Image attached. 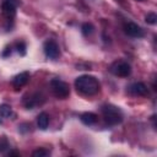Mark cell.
Segmentation results:
<instances>
[{"label": "cell", "mask_w": 157, "mask_h": 157, "mask_svg": "<svg viewBox=\"0 0 157 157\" xmlns=\"http://www.w3.org/2000/svg\"><path fill=\"white\" fill-rule=\"evenodd\" d=\"M43 50H44V54L47 58L49 59H58L59 55H60V49H59V45L55 40L53 39H48L45 43H44V47H43Z\"/></svg>", "instance_id": "5b68a950"}, {"label": "cell", "mask_w": 157, "mask_h": 157, "mask_svg": "<svg viewBox=\"0 0 157 157\" xmlns=\"http://www.w3.org/2000/svg\"><path fill=\"white\" fill-rule=\"evenodd\" d=\"M109 71L118 77H128L131 74V66L124 60H118L109 66Z\"/></svg>", "instance_id": "277c9868"}, {"label": "cell", "mask_w": 157, "mask_h": 157, "mask_svg": "<svg viewBox=\"0 0 157 157\" xmlns=\"http://www.w3.org/2000/svg\"><path fill=\"white\" fill-rule=\"evenodd\" d=\"M7 55H11V47L10 48H6V50L2 53V56H7Z\"/></svg>", "instance_id": "d6986e66"}, {"label": "cell", "mask_w": 157, "mask_h": 157, "mask_svg": "<svg viewBox=\"0 0 157 157\" xmlns=\"http://www.w3.org/2000/svg\"><path fill=\"white\" fill-rule=\"evenodd\" d=\"M29 80V72L28 71H23L20 72L18 75H16L12 80V86L15 90H20L21 87H23Z\"/></svg>", "instance_id": "ba28073f"}, {"label": "cell", "mask_w": 157, "mask_h": 157, "mask_svg": "<svg viewBox=\"0 0 157 157\" xmlns=\"http://www.w3.org/2000/svg\"><path fill=\"white\" fill-rule=\"evenodd\" d=\"M37 98H38V96H31V97L26 98V99L23 101V105H25L27 109H33L36 105H38V104L42 103V102H40L39 99H37Z\"/></svg>", "instance_id": "7c38bea8"}, {"label": "cell", "mask_w": 157, "mask_h": 157, "mask_svg": "<svg viewBox=\"0 0 157 157\" xmlns=\"http://www.w3.org/2000/svg\"><path fill=\"white\" fill-rule=\"evenodd\" d=\"M145 21L148 25H156L157 23V15L155 12H148L145 17Z\"/></svg>", "instance_id": "9a60e30c"}, {"label": "cell", "mask_w": 157, "mask_h": 157, "mask_svg": "<svg viewBox=\"0 0 157 157\" xmlns=\"http://www.w3.org/2000/svg\"><path fill=\"white\" fill-rule=\"evenodd\" d=\"M139 1H142V0H139Z\"/></svg>", "instance_id": "7402d4cb"}, {"label": "cell", "mask_w": 157, "mask_h": 157, "mask_svg": "<svg viewBox=\"0 0 157 157\" xmlns=\"http://www.w3.org/2000/svg\"><path fill=\"white\" fill-rule=\"evenodd\" d=\"M49 155V151L45 150V148H38L36 151L32 152V156L33 157H47Z\"/></svg>", "instance_id": "2e32d148"}, {"label": "cell", "mask_w": 157, "mask_h": 157, "mask_svg": "<svg viewBox=\"0 0 157 157\" xmlns=\"http://www.w3.org/2000/svg\"><path fill=\"white\" fill-rule=\"evenodd\" d=\"M75 88L83 96H94L101 91V83L92 75H81L75 80Z\"/></svg>", "instance_id": "6da1fadb"}, {"label": "cell", "mask_w": 157, "mask_h": 157, "mask_svg": "<svg viewBox=\"0 0 157 157\" xmlns=\"http://www.w3.org/2000/svg\"><path fill=\"white\" fill-rule=\"evenodd\" d=\"M117 1H123V0H117Z\"/></svg>", "instance_id": "44dd1931"}, {"label": "cell", "mask_w": 157, "mask_h": 157, "mask_svg": "<svg viewBox=\"0 0 157 157\" xmlns=\"http://www.w3.org/2000/svg\"><path fill=\"white\" fill-rule=\"evenodd\" d=\"M93 31H94V27H93V25H92V23L85 22V23L81 26V32H82V34H83L85 37L91 36V34L93 33Z\"/></svg>", "instance_id": "4fadbf2b"}, {"label": "cell", "mask_w": 157, "mask_h": 157, "mask_svg": "<svg viewBox=\"0 0 157 157\" xmlns=\"http://www.w3.org/2000/svg\"><path fill=\"white\" fill-rule=\"evenodd\" d=\"M97 119H98V117H97L94 113H92V112H86V113H82V114L80 115V120H81L85 125H88V126L96 124V123H97Z\"/></svg>", "instance_id": "9c48e42d"}, {"label": "cell", "mask_w": 157, "mask_h": 157, "mask_svg": "<svg viewBox=\"0 0 157 157\" xmlns=\"http://www.w3.org/2000/svg\"><path fill=\"white\" fill-rule=\"evenodd\" d=\"M7 155L9 156H20V152L18 151H10Z\"/></svg>", "instance_id": "ffe728a7"}, {"label": "cell", "mask_w": 157, "mask_h": 157, "mask_svg": "<svg viewBox=\"0 0 157 157\" xmlns=\"http://www.w3.org/2000/svg\"><path fill=\"white\" fill-rule=\"evenodd\" d=\"M0 115L2 117V118H12V117H15V113H13V110H12V108H11V105L10 104H6V103H4V104H1L0 105ZM13 119V118H12Z\"/></svg>", "instance_id": "8fae6325"}, {"label": "cell", "mask_w": 157, "mask_h": 157, "mask_svg": "<svg viewBox=\"0 0 157 157\" xmlns=\"http://www.w3.org/2000/svg\"><path fill=\"white\" fill-rule=\"evenodd\" d=\"M101 113H102V117H103L104 121L110 126L119 125L123 121L121 110L118 107L113 105V104H103L101 107Z\"/></svg>", "instance_id": "7a4b0ae2"}, {"label": "cell", "mask_w": 157, "mask_h": 157, "mask_svg": "<svg viewBox=\"0 0 157 157\" xmlns=\"http://www.w3.org/2000/svg\"><path fill=\"white\" fill-rule=\"evenodd\" d=\"M37 125L40 130H45L49 125V115L45 112H42L37 117Z\"/></svg>", "instance_id": "30bf717a"}, {"label": "cell", "mask_w": 157, "mask_h": 157, "mask_svg": "<svg viewBox=\"0 0 157 157\" xmlns=\"http://www.w3.org/2000/svg\"><path fill=\"white\" fill-rule=\"evenodd\" d=\"M10 147V144H9V140L6 139V136H1L0 137V153H4L9 150Z\"/></svg>", "instance_id": "5bb4252c"}, {"label": "cell", "mask_w": 157, "mask_h": 157, "mask_svg": "<svg viewBox=\"0 0 157 157\" xmlns=\"http://www.w3.org/2000/svg\"><path fill=\"white\" fill-rule=\"evenodd\" d=\"M6 1H9V2L13 4L15 6H20V5H21V1H20V0H6Z\"/></svg>", "instance_id": "ac0fdd59"}, {"label": "cell", "mask_w": 157, "mask_h": 157, "mask_svg": "<svg viewBox=\"0 0 157 157\" xmlns=\"http://www.w3.org/2000/svg\"><path fill=\"white\" fill-rule=\"evenodd\" d=\"M50 88L53 94L59 99H65L70 96V86L63 80L53 78L50 81Z\"/></svg>", "instance_id": "3957f363"}, {"label": "cell", "mask_w": 157, "mask_h": 157, "mask_svg": "<svg viewBox=\"0 0 157 157\" xmlns=\"http://www.w3.org/2000/svg\"><path fill=\"white\" fill-rule=\"evenodd\" d=\"M128 92L136 97H146L148 94V88L144 82H134L128 87Z\"/></svg>", "instance_id": "52a82bcc"}, {"label": "cell", "mask_w": 157, "mask_h": 157, "mask_svg": "<svg viewBox=\"0 0 157 157\" xmlns=\"http://www.w3.org/2000/svg\"><path fill=\"white\" fill-rule=\"evenodd\" d=\"M124 32L132 38H141L144 37V29L135 22H126L124 25Z\"/></svg>", "instance_id": "8992f818"}, {"label": "cell", "mask_w": 157, "mask_h": 157, "mask_svg": "<svg viewBox=\"0 0 157 157\" xmlns=\"http://www.w3.org/2000/svg\"><path fill=\"white\" fill-rule=\"evenodd\" d=\"M16 50L20 55H26V43L25 42H18L16 43Z\"/></svg>", "instance_id": "e0dca14e"}]
</instances>
